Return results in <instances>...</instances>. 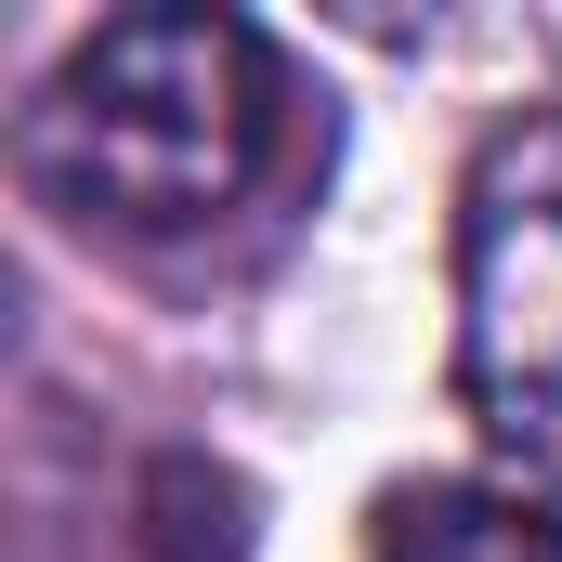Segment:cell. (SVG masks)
Here are the masks:
<instances>
[{
	"mask_svg": "<svg viewBox=\"0 0 562 562\" xmlns=\"http://www.w3.org/2000/svg\"><path fill=\"white\" fill-rule=\"evenodd\" d=\"M13 170L105 249H210L327 170V92L288 79L249 13L170 0L92 26L13 119Z\"/></svg>",
	"mask_w": 562,
	"mask_h": 562,
	"instance_id": "6da1fadb",
	"label": "cell"
},
{
	"mask_svg": "<svg viewBox=\"0 0 562 562\" xmlns=\"http://www.w3.org/2000/svg\"><path fill=\"white\" fill-rule=\"evenodd\" d=\"M458 406L562 497V105H524L458 196Z\"/></svg>",
	"mask_w": 562,
	"mask_h": 562,
	"instance_id": "7a4b0ae2",
	"label": "cell"
},
{
	"mask_svg": "<svg viewBox=\"0 0 562 562\" xmlns=\"http://www.w3.org/2000/svg\"><path fill=\"white\" fill-rule=\"evenodd\" d=\"M367 562H562V510L537 484H406L380 497Z\"/></svg>",
	"mask_w": 562,
	"mask_h": 562,
	"instance_id": "3957f363",
	"label": "cell"
},
{
	"mask_svg": "<svg viewBox=\"0 0 562 562\" xmlns=\"http://www.w3.org/2000/svg\"><path fill=\"white\" fill-rule=\"evenodd\" d=\"M144 562H249V484L210 458L144 471Z\"/></svg>",
	"mask_w": 562,
	"mask_h": 562,
	"instance_id": "277c9868",
	"label": "cell"
}]
</instances>
